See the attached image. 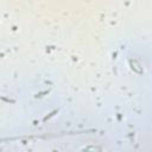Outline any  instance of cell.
I'll list each match as a JSON object with an SVG mask.
<instances>
[{
    "instance_id": "cell-1",
    "label": "cell",
    "mask_w": 152,
    "mask_h": 152,
    "mask_svg": "<svg viewBox=\"0 0 152 152\" xmlns=\"http://www.w3.org/2000/svg\"><path fill=\"white\" fill-rule=\"evenodd\" d=\"M56 113H57V111H54V112H51V113H50V114H49L48 116H45V118H44V121H47V120H48V119H49V118H51V116H54V115H55Z\"/></svg>"
},
{
    "instance_id": "cell-2",
    "label": "cell",
    "mask_w": 152,
    "mask_h": 152,
    "mask_svg": "<svg viewBox=\"0 0 152 152\" xmlns=\"http://www.w3.org/2000/svg\"><path fill=\"white\" fill-rule=\"evenodd\" d=\"M84 150H100L99 147H86Z\"/></svg>"
}]
</instances>
